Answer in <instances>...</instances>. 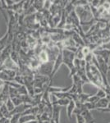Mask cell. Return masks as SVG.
Masks as SVG:
<instances>
[{
    "instance_id": "cell-1",
    "label": "cell",
    "mask_w": 110,
    "mask_h": 123,
    "mask_svg": "<svg viewBox=\"0 0 110 123\" xmlns=\"http://www.w3.org/2000/svg\"><path fill=\"white\" fill-rule=\"evenodd\" d=\"M85 73L90 83L94 85L98 89H101L105 91L104 85L103 76L98 67L93 63H86L85 66Z\"/></svg>"
},
{
    "instance_id": "cell-2",
    "label": "cell",
    "mask_w": 110,
    "mask_h": 123,
    "mask_svg": "<svg viewBox=\"0 0 110 123\" xmlns=\"http://www.w3.org/2000/svg\"><path fill=\"white\" fill-rule=\"evenodd\" d=\"M63 64V49H60L58 53V55H57V57H56L54 62H53L52 71H51L50 75L49 76V80H50L51 81H53V77H54L55 75L58 73L60 67H61Z\"/></svg>"
},
{
    "instance_id": "cell-3",
    "label": "cell",
    "mask_w": 110,
    "mask_h": 123,
    "mask_svg": "<svg viewBox=\"0 0 110 123\" xmlns=\"http://www.w3.org/2000/svg\"><path fill=\"white\" fill-rule=\"evenodd\" d=\"M37 58L39 62H40L41 65H46L49 62H50V58H49V53L46 50V46L44 45L43 49L39 53V54L37 55Z\"/></svg>"
},
{
    "instance_id": "cell-4",
    "label": "cell",
    "mask_w": 110,
    "mask_h": 123,
    "mask_svg": "<svg viewBox=\"0 0 110 123\" xmlns=\"http://www.w3.org/2000/svg\"><path fill=\"white\" fill-rule=\"evenodd\" d=\"M60 114H61V107L58 105H53L52 120L54 122V123H60Z\"/></svg>"
},
{
    "instance_id": "cell-5",
    "label": "cell",
    "mask_w": 110,
    "mask_h": 123,
    "mask_svg": "<svg viewBox=\"0 0 110 123\" xmlns=\"http://www.w3.org/2000/svg\"><path fill=\"white\" fill-rule=\"evenodd\" d=\"M81 116L85 120V123H95V119L93 117V114L91 113V111L85 109L81 113Z\"/></svg>"
},
{
    "instance_id": "cell-6",
    "label": "cell",
    "mask_w": 110,
    "mask_h": 123,
    "mask_svg": "<svg viewBox=\"0 0 110 123\" xmlns=\"http://www.w3.org/2000/svg\"><path fill=\"white\" fill-rule=\"evenodd\" d=\"M109 104H110V102H109V100L108 99L107 97L104 98H100V99L95 104L96 110H99V109H104L106 108H108Z\"/></svg>"
},
{
    "instance_id": "cell-7",
    "label": "cell",
    "mask_w": 110,
    "mask_h": 123,
    "mask_svg": "<svg viewBox=\"0 0 110 123\" xmlns=\"http://www.w3.org/2000/svg\"><path fill=\"white\" fill-rule=\"evenodd\" d=\"M70 99L68 98H56L55 100L51 101L52 104L53 105H58L59 107H63V106H67L70 102Z\"/></svg>"
},
{
    "instance_id": "cell-8",
    "label": "cell",
    "mask_w": 110,
    "mask_h": 123,
    "mask_svg": "<svg viewBox=\"0 0 110 123\" xmlns=\"http://www.w3.org/2000/svg\"><path fill=\"white\" fill-rule=\"evenodd\" d=\"M76 108V104L73 100H71L69 102L68 105L67 106V117H68L69 119H71V115L73 114V112Z\"/></svg>"
},
{
    "instance_id": "cell-9",
    "label": "cell",
    "mask_w": 110,
    "mask_h": 123,
    "mask_svg": "<svg viewBox=\"0 0 110 123\" xmlns=\"http://www.w3.org/2000/svg\"><path fill=\"white\" fill-rule=\"evenodd\" d=\"M37 120L36 117L33 116V115H21V117L19 119L18 123H26L29 122L31 121H35Z\"/></svg>"
},
{
    "instance_id": "cell-10",
    "label": "cell",
    "mask_w": 110,
    "mask_h": 123,
    "mask_svg": "<svg viewBox=\"0 0 110 123\" xmlns=\"http://www.w3.org/2000/svg\"><path fill=\"white\" fill-rule=\"evenodd\" d=\"M44 4H45V1L42 0H36V1H33L32 6L35 7L37 12H41L44 10Z\"/></svg>"
},
{
    "instance_id": "cell-11",
    "label": "cell",
    "mask_w": 110,
    "mask_h": 123,
    "mask_svg": "<svg viewBox=\"0 0 110 123\" xmlns=\"http://www.w3.org/2000/svg\"><path fill=\"white\" fill-rule=\"evenodd\" d=\"M77 95H78V98H77V102L81 103V104H85V102H87V100H88V98H89V97L91 96V94H84V93H82V94H77Z\"/></svg>"
},
{
    "instance_id": "cell-12",
    "label": "cell",
    "mask_w": 110,
    "mask_h": 123,
    "mask_svg": "<svg viewBox=\"0 0 110 123\" xmlns=\"http://www.w3.org/2000/svg\"><path fill=\"white\" fill-rule=\"evenodd\" d=\"M6 107H7V110L9 111V112H13V109L15 108V106H14V104H13V103L12 102V100H11V98H8V99L7 100V102H6Z\"/></svg>"
},
{
    "instance_id": "cell-13",
    "label": "cell",
    "mask_w": 110,
    "mask_h": 123,
    "mask_svg": "<svg viewBox=\"0 0 110 123\" xmlns=\"http://www.w3.org/2000/svg\"><path fill=\"white\" fill-rule=\"evenodd\" d=\"M11 100H12V102L13 103V104H14V106H15V107L19 106L20 104H23L22 101H21V97H20V95H19V96H17V97H14V98H12Z\"/></svg>"
},
{
    "instance_id": "cell-14",
    "label": "cell",
    "mask_w": 110,
    "mask_h": 123,
    "mask_svg": "<svg viewBox=\"0 0 110 123\" xmlns=\"http://www.w3.org/2000/svg\"><path fill=\"white\" fill-rule=\"evenodd\" d=\"M84 106H85V109L89 111H91V110H96V107H95V104H92V103H90V102H85L84 104Z\"/></svg>"
},
{
    "instance_id": "cell-15",
    "label": "cell",
    "mask_w": 110,
    "mask_h": 123,
    "mask_svg": "<svg viewBox=\"0 0 110 123\" xmlns=\"http://www.w3.org/2000/svg\"><path fill=\"white\" fill-rule=\"evenodd\" d=\"M17 91H18L19 95H27L28 94L27 89L25 85H21L20 88L17 89Z\"/></svg>"
},
{
    "instance_id": "cell-16",
    "label": "cell",
    "mask_w": 110,
    "mask_h": 123,
    "mask_svg": "<svg viewBox=\"0 0 110 123\" xmlns=\"http://www.w3.org/2000/svg\"><path fill=\"white\" fill-rule=\"evenodd\" d=\"M95 95H96L99 99H100V98H106V97H107V94H106V92L104 90H101V89H99V90H98V92L95 94Z\"/></svg>"
},
{
    "instance_id": "cell-17",
    "label": "cell",
    "mask_w": 110,
    "mask_h": 123,
    "mask_svg": "<svg viewBox=\"0 0 110 123\" xmlns=\"http://www.w3.org/2000/svg\"><path fill=\"white\" fill-rule=\"evenodd\" d=\"M99 100V98H98V97L95 94H94V95H91V96L89 97L87 102H90V103H92V104H95Z\"/></svg>"
},
{
    "instance_id": "cell-18",
    "label": "cell",
    "mask_w": 110,
    "mask_h": 123,
    "mask_svg": "<svg viewBox=\"0 0 110 123\" xmlns=\"http://www.w3.org/2000/svg\"><path fill=\"white\" fill-rule=\"evenodd\" d=\"M52 5V1H45V4H44V10H46V11H49V8L51 7Z\"/></svg>"
},
{
    "instance_id": "cell-19",
    "label": "cell",
    "mask_w": 110,
    "mask_h": 123,
    "mask_svg": "<svg viewBox=\"0 0 110 123\" xmlns=\"http://www.w3.org/2000/svg\"><path fill=\"white\" fill-rule=\"evenodd\" d=\"M76 117H77V123H85L81 115H76Z\"/></svg>"
},
{
    "instance_id": "cell-20",
    "label": "cell",
    "mask_w": 110,
    "mask_h": 123,
    "mask_svg": "<svg viewBox=\"0 0 110 123\" xmlns=\"http://www.w3.org/2000/svg\"><path fill=\"white\" fill-rule=\"evenodd\" d=\"M98 111H99V112H110V104H109L108 108H106L104 109H99Z\"/></svg>"
},
{
    "instance_id": "cell-21",
    "label": "cell",
    "mask_w": 110,
    "mask_h": 123,
    "mask_svg": "<svg viewBox=\"0 0 110 123\" xmlns=\"http://www.w3.org/2000/svg\"><path fill=\"white\" fill-rule=\"evenodd\" d=\"M38 123H50V122H41V121H38Z\"/></svg>"
},
{
    "instance_id": "cell-22",
    "label": "cell",
    "mask_w": 110,
    "mask_h": 123,
    "mask_svg": "<svg viewBox=\"0 0 110 123\" xmlns=\"http://www.w3.org/2000/svg\"><path fill=\"white\" fill-rule=\"evenodd\" d=\"M107 98H108V99H109V102H110V95H107Z\"/></svg>"
},
{
    "instance_id": "cell-23",
    "label": "cell",
    "mask_w": 110,
    "mask_h": 123,
    "mask_svg": "<svg viewBox=\"0 0 110 123\" xmlns=\"http://www.w3.org/2000/svg\"><path fill=\"white\" fill-rule=\"evenodd\" d=\"M109 123H110V122H109Z\"/></svg>"
}]
</instances>
